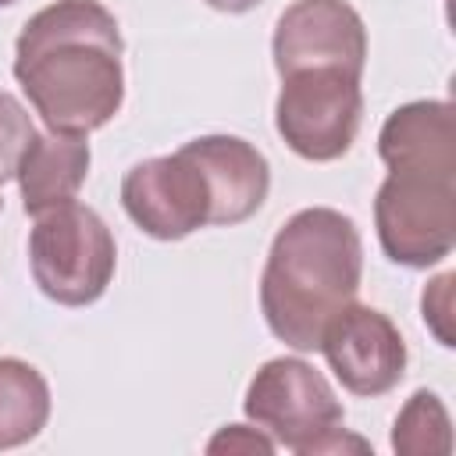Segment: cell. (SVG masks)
<instances>
[{
	"label": "cell",
	"mask_w": 456,
	"mask_h": 456,
	"mask_svg": "<svg viewBox=\"0 0 456 456\" xmlns=\"http://www.w3.org/2000/svg\"><path fill=\"white\" fill-rule=\"evenodd\" d=\"M182 146L207 178L210 224L232 228L249 221L264 207L271 189V164L253 142L239 135H200Z\"/></svg>",
	"instance_id": "cell-10"
},
{
	"label": "cell",
	"mask_w": 456,
	"mask_h": 456,
	"mask_svg": "<svg viewBox=\"0 0 456 456\" xmlns=\"http://www.w3.org/2000/svg\"><path fill=\"white\" fill-rule=\"evenodd\" d=\"M242 410L278 449H292L299 456H310L314 445L346 420L331 381L299 356H274L260 363L246 385Z\"/></svg>",
	"instance_id": "cell-6"
},
{
	"label": "cell",
	"mask_w": 456,
	"mask_h": 456,
	"mask_svg": "<svg viewBox=\"0 0 456 456\" xmlns=\"http://www.w3.org/2000/svg\"><path fill=\"white\" fill-rule=\"evenodd\" d=\"M214 11H224V14H246L253 7H260L264 0H207Z\"/></svg>",
	"instance_id": "cell-18"
},
{
	"label": "cell",
	"mask_w": 456,
	"mask_h": 456,
	"mask_svg": "<svg viewBox=\"0 0 456 456\" xmlns=\"http://www.w3.org/2000/svg\"><path fill=\"white\" fill-rule=\"evenodd\" d=\"M50 420L46 378L18 356H0V449L32 442Z\"/></svg>",
	"instance_id": "cell-13"
},
{
	"label": "cell",
	"mask_w": 456,
	"mask_h": 456,
	"mask_svg": "<svg viewBox=\"0 0 456 456\" xmlns=\"http://www.w3.org/2000/svg\"><path fill=\"white\" fill-rule=\"evenodd\" d=\"M0 210H4V196H0Z\"/></svg>",
	"instance_id": "cell-20"
},
{
	"label": "cell",
	"mask_w": 456,
	"mask_h": 456,
	"mask_svg": "<svg viewBox=\"0 0 456 456\" xmlns=\"http://www.w3.org/2000/svg\"><path fill=\"white\" fill-rule=\"evenodd\" d=\"M278 445L271 442V435H264L260 428L249 424H224L210 442L207 452H228V456H253V452H274Z\"/></svg>",
	"instance_id": "cell-17"
},
{
	"label": "cell",
	"mask_w": 456,
	"mask_h": 456,
	"mask_svg": "<svg viewBox=\"0 0 456 456\" xmlns=\"http://www.w3.org/2000/svg\"><path fill=\"white\" fill-rule=\"evenodd\" d=\"M374 228L399 267L445 260L456 246V167H392L374 196Z\"/></svg>",
	"instance_id": "cell-4"
},
{
	"label": "cell",
	"mask_w": 456,
	"mask_h": 456,
	"mask_svg": "<svg viewBox=\"0 0 456 456\" xmlns=\"http://www.w3.org/2000/svg\"><path fill=\"white\" fill-rule=\"evenodd\" d=\"M392 449L403 456H445L452 449L449 410L431 388H417L392 424Z\"/></svg>",
	"instance_id": "cell-14"
},
{
	"label": "cell",
	"mask_w": 456,
	"mask_h": 456,
	"mask_svg": "<svg viewBox=\"0 0 456 456\" xmlns=\"http://www.w3.org/2000/svg\"><path fill=\"white\" fill-rule=\"evenodd\" d=\"M121 207L139 232L160 242H178L210 224V189L185 146L132 164L121 178Z\"/></svg>",
	"instance_id": "cell-7"
},
{
	"label": "cell",
	"mask_w": 456,
	"mask_h": 456,
	"mask_svg": "<svg viewBox=\"0 0 456 456\" xmlns=\"http://www.w3.org/2000/svg\"><path fill=\"white\" fill-rule=\"evenodd\" d=\"M93 153L86 135H68V132H36L28 150L21 153V164L14 171L18 189H21V207L25 214H43L50 207L71 203L78 189L86 185Z\"/></svg>",
	"instance_id": "cell-12"
},
{
	"label": "cell",
	"mask_w": 456,
	"mask_h": 456,
	"mask_svg": "<svg viewBox=\"0 0 456 456\" xmlns=\"http://www.w3.org/2000/svg\"><path fill=\"white\" fill-rule=\"evenodd\" d=\"M385 167H456V107L449 100H410L378 132Z\"/></svg>",
	"instance_id": "cell-11"
},
{
	"label": "cell",
	"mask_w": 456,
	"mask_h": 456,
	"mask_svg": "<svg viewBox=\"0 0 456 456\" xmlns=\"http://www.w3.org/2000/svg\"><path fill=\"white\" fill-rule=\"evenodd\" d=\"M125 39L100 0H53L14 39V78L53 132L89 135L125 103Z\"/></svg>",
	"instance_id": "cell-1"
},
{
	"label": "cell",
	"mask_w": 456,
	"mask_h": 456,
	"mask_svg": "<svg viewBox=\"0 0 456 456\" xmlns=\"http://www.w3.org/2000/svg\"><path fill=\"white\" fill-rule=\"evenodd\" d=\"M317 349L324 353L342 388L363 399L392 392L406 374V342L399 328L388 314L356 299L328 321Z\"/></svg>",
	"instance_id": "cell-8"
},
{
	"label": "cell",
	"mask_w": 456,
	"mask_h": 456,
	"mask_svg": "<svg viewBox=\"0 0 456 456\" xmlns=\"http://www.w3.org/2000/svg\"><path fill=\"white\" fill-rule=\"evenodd\" d=\"M363 278V239L335 207L296 210L271 239L260 274V314L278 342L314 353L328 321L356 299Z\"/></svg>",
	"instance_id": "cell-2"
},
{
	"label": "cell",
	"mask_w": 456,
	"mask_h": 456,
	"mask_svg": "<svg viewBox=\"0 0 456 456\" xmlns=\"http://www.w3.org/2000/svg\"><path fill=\"white\" fill-rule=\"evenodd\" d=\"M28 267L39 292L61 306H89L96 303L114 271H118V246L107 221L71 200L36 214L28 232Z\"/></svg>",
	"instance_id": "cell-3"
},
{
	"label": "cell",
	"mask_w": 456,
	"mask_h": 456,
	"mask_svg": "<svg viewBox=\"0 0 456 456\" xmlns=\"http://www.w3.org/2000/svg\"><path fill=\"white\" fill-rule=\"evenodd\" d=\"M32 135H36V125H32L25 103L18 96H11L7 89H0V185L7 178H14Z\"/></svg>",
	"instance_id": "cell-15"
},
{
	"label": "cell",
	"mask_w": 456,
	"mask_h": 456,
	"mask_svg": "<svg viewBox=\"0 0 456 456\" xmlns=\"http://www.w3.org/2000/svg\"><path fill=\"white\" fill-rule=\"evenodd\" d=\"M452 285H456V274L442 271L438 278H431L424 285V296H420V317L431 328V335L438 338V346H445V349L456 346V335H452Z\"/></svg>",
	"instance_id": "cell-16"
},
{
	"label": "cell",
	"mask_w": 456,
	"mask_h": 456,
	"mask_svg": "<svg viewBox=\"0 0 456 456\" xmlns=\"http://www.w3.org/2000/svg\"><path fill=\"white\" fill-rule=\"evenodd\" d=\"M11 4H18V0H0V7H11Z\"/></svg>",
	"instance_id": "cell-19"
},
{
	"label": "cell",
	"mask_w": 456,
	"mask_h": 456,
	"mask_svg": "<svg viewBox=\"0 0 456 456\" xmlns=\"http://www.w3.org/2000/svg\"><path fill=\"white\" fill-rule=\"evenodd\" d=\"M363 75L346 68H303L281 75L274 100V128L281 142L314 164L349 153L363 118Z\"/></svg>",
	"instance_id": "cell-5"
},
{
	"label": "cell",
	"mask_w": 456,
	"mask_h": 456,
	"mask_svg": "<svg viewBox=\"0 0 456 456\" xmlns=\"http://www.w3.org/2000/svg\"><path fill=\"white\" fill-rule=\"evenodd\" d=\"M271 57L278 75L303 68H346L363 75L367 28L346 0H292L274 25Z\"/></svg>",
	"instance_id": "cell-9"
}]
</instances>
